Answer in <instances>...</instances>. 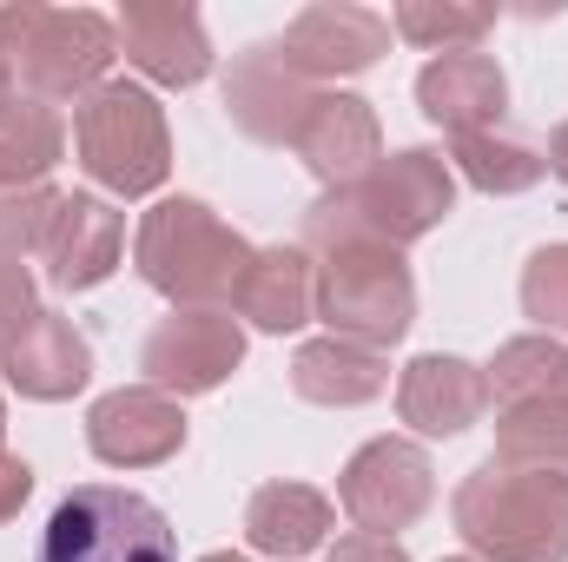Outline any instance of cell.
<instances>
[{"mask_svg": "<svg viewBox=\"0 0 568 562\" xmlns=\"http://www.w3.org/2000/svg\"><path fill=\"white\" fill-rule=\"evenodd\" d=\"M272 47L304 87L311 80H351V73H364V67H377L390 53V20L371 13V7H351V0H317Z\"/></svg>", "mask_w": 568, "mask_h": 562, "instance_id": "obj_10", "label": "cell"}, {"mask_svg": "<svg viewBox=\"0 0 568 562\" xmlns=\"http://www.w3.org/2000/svg\"><path fill=\"white\" fill-rule=\"evenodd\" d=\"M73 152H80L87 179L106 185L113 199H145L172 172L165 107L133 80H106L73 107Z\"/></svg>", "mask_w": 568, "mask_h": 562, "instance_id": "obj_5", "label": "cell"}, {"mask_svg": "<svg viewBox=\"0 0 568 562\" xmlns=\"http://www.w3.org/2000/svg\"><path fill=\"white\" fill-rule=\"evenodd\" d=\"M291 391L324 411H357L390 391V364H384V351H364L344 338H311L291 358Z\"/></svg>", "mask_w": 568, "mask_h": 562, "instance_id": "obj_20", "label": "cell"}, {"mask_svg": "<svg viewBox=\"0 0 568 562\" xmlns=\"http://www.w3.org/2000/svg\"><path fill=\"white\" fill-rule=\"evenodd\" d=\"M456 536L483 562H568V483L476 463L456 483Z\"/></svg>", "mask_w": 568, "mask_h": 562, "instance_id": "obj_3", "label": "cell"}, {"mask_svg": "<svg viewBox=\"0 0 568 562\" xmlns=\"http://www.w3.org/2000/svg\"><path fill=\"white\" fill-rule=\"evenodd\" d=\"M0 436H7V404H0Z\"/></svg>", "mask_w": 568, "mask_h": 562, "instance_id": "obj_35", "label": "cell"}, {"mask_svg": "<svg viewBox=\"0 0 568 562\" xmlns=\"http://www.w3.org/2000/svg\"><path fill=\"white\" fill-rule=\"evenodd\" d=\"M489 411V371L456 358V351H424L397 378V418L417 436H463Z\"/></svg>", "mask_w": 568, "mask_h": 562, "instance_id": "obj_16", "label": "cell"}, {"mask_svg": "<svg viewBox=\"0 0 568 562\" xmlns=\"http://www.w3.org/2000/svg\"><path fill=\"white\" fill-rule=\"evenodd\" d=\"M0 60L13 67L27 100H47V107L73 100L80 107L93 87H106V67L120 60V33L93 7L13 0V7H0Z\"/></svg>", "mask_w": 568, "mask_h": 562, "instance_id": "obj_4", "label": "cell"}, {"mask_svg": "<svg viewBox=\"0 0 568 562\" xmlns=\"http://www.w3.org/2000/svg\"><path fill=\"white\" fill-rule=\"evenodd\" d=\"M232 304H239L245 324L284 338V331H297V324L317 318V272H311V259L297 245H265V252H252Z\"/></svg>", "mask_w": 568, "mask_h": 562, "instance_id": "obj_19", "label": "cell"}, {"mask_svg": "<svg viewBox=\"0 0 568 562\" xmlns=\"http://www.w3.org/2000/svg\"><path fill=\"white\" fill-rule=\"evenodd\" d=\"M542 165H549V172L568 185V120L556 127V140H549V152H542Z\"/></svg>", "mask_w": 568, "mask_h": 562, "instance_id": "obj_32", "label": "cell"}, {"mask_svg": "<svg viewBox=\"0 0 568 562\" xmlns=\"http://www.w3.org/2000/svg\"><path fill=\"white\" fill-rule=\"evenodd\" d=\"M126 60L140 67L145 80L159 87H199L212 73V40H205V20L179 0H126L120 20H113Z\"/></svg>", "mask_w": 568, "mask_h": 562, "instance_id": "obj_13", "label": "cell"}, {"mask_svg": "<svg viewBox=\"0 0 568 562\" xmlns=\"http://www.w3.org/2000/svg\"><path fill=\"white\" fill-rule=\"evenodd\" d=\"M311 100H317V93L284 67L272 40L245 47V53L225 67V113H232V127H239L245 140H258V145H291L297 140Z\"/></svg>", "mask_w": 568, "mask_h": 562, "instance_id": "obj_14", "label": "cell"}, {"mask_svg": "<svg viewBox=\"0 0 568 562\" xmlns=\"http://www.w3.org/2000/svg\"><path fill=\"white\" fill-rule=\"evenodd\" d=\"M33 311H40V304H33V272H27V259L0 239V344H7Z\"/></svg>", "mask_w": 568, "mask_h": 562, "instance_id": "obj_29", "label": "cell"}, {"mask_svg": "<svg viewBox=\"0 0 568 562\" xmlns=\"http://www.w3.org/2000/svg\"><path fill=\"white\" fill-rule=\"evenodd\" d=\"M503 470H536L568 483V411L556 404H503L496 411V456Z\"/></svg>", "mask_w": 568, "mask_h": 562, "instance_id": "obj_24", "label": "cell"}, {"mask_svg": "<svg viewBox=\"0 0 568 562\" xmlns=\"http://www.w3.org/2000/svg\"><path fill=\"white\" fill-rule=\"evenodd\" d=\"M523 311L556 338L568 331V245H542L529 265H523Z\"/></svg>", "mask_w": 568, "mask_h": 562, "instance_id": "obj_27", "label": "cell"}, {"mask_svg": "<svg viewBox=\"0 0 568 562\" xmlns=\"http://www.w3.org/2000/svg\"><path fill=\"white\" fill-rule=\"evenodd\" d=\"M324 562H410V550H404L397 536H364V530H351V536L331 543Z\"/></svg>", "mask_w": 568, "mask_h": 562, "instance_id": "obj_30", "label": "cell"}, {"mask_svg": "<svg viewBox=\"0 0 568 562\" xmlns=\"http://www.w3.org/2000/svg\"><path fill=\"white\" fill-rule=\"evenodd\" d=\"M291 152L311 165V179H317L324 192L357 185V179L384 159L377 107L357 100V93H317L311 113H304V127H297V140H291Z\"/></svg>", "mask_w": 568, "mask_h": 562, "instance_id": "obj_12", "label": "cell"}, {"mask_svg": "<svg viewBox=\"0 0 568 562\" xmlns=\"http://www.w3.org/2000/svg\"><path fill=\"white\" fill-rule=\"evenodd\" d=\"M133 265L140 279L172 298V311H219L232 304V291L252 265V245L205 205V199H159L140 219L133 239Z\"/></svg>", "mask_w": 568, "mask_h": 562, "instance_id": "obj_2", "label": "cell"}, {"mask_svg": "<svg viewBox=\"0 0 568 562\" xmlns=\"http://www.w3.org/2000/svg\"><path fill=\"white\" fill-rule=\"evenodd\" d=\"M87 450L113 470H152L185 450V411L179 398L152 384H120L87 411Z\"/></svg>", "mask_w": 568, "mask_h": 562, "instance_id": "obj_11", "label": "cell"}, {"mask_svg": "<svg viewBox=\"0 0 568 562\" xmlns=\"http://www.w3.org/2000/svg\"><path fill=\"white\" fill-rule=\"evenodd\" d=\"M317 318L331 324V338L364 344V351H390L410 338L417 324V279L404 265V252L390 245H337L317 265Z\"/></svg>", "mask_w": 568, "mask_h": 562, "instance_id": "obj_6", "label": "cell"}, {"mask_svg": "<svg viewBox=\"0 0 568 562\" xmlns=\"http://www.w3.org/2000/svg\"><path fill=\"white\" fill-rule=\"evenodd\" d=\"M33 562H179V536L159 503L120 483H80L40 530Z\"/></svg>", "mask_w": 568, "mask_h": 562, "instance_id": "obj_7", "label": "cell"}, {"mask_svg": "<svg viewBox=\"0 0 568 562\" xmlns=\"http://www.w3.org/2000/svg\"><path fill=\"white\" fill-rule=\"evenodd\" d=\"M60 199H67V192H53V185H33V192L0 199V239H7L20 259H40V245H47V232H53Z\"/></svg>", "mask_w": 568, "mask_h": 562, "instance_id": "obj_28", "label": "cell"}, {"mask_svg": "<svg viewBox=\"0 0 568 562\" xmlns=\"http://www.w3.org/2000/svg\"><path fill=\"white\" fill-rule=\"evenodd\" d=\"M27 496H33V470H27L20 456H7V450H0V523H13Z\"/></svg>", "mask_w": 568, "mask_h": 562, "instance_id": "obj_31", "label": "cell"}, {"mask_svg": "<svg viewBox=\"0 0 568 562\" xmlns=\"http://www.w3.org/2000/svg\"><path fill=\"white\" fill-rule=\"evenodd\" d=\"M489 398L496 404H556L568 411V344L549 331L509 338L489 364Z\"/></svg>", "mask_w": 568, "mask_h": 562, "instance_id": "obj_22", "label": "cell"}, {"mask_svg": "<svg viewBox=\"0 0 568 562\" xmlns=\"http://www.w3.org/2000/svg\"><path fill=\"white\" fill-rule=\"evenodd\" d=\"M60 152H67L60 113H53L47 100H20V107L7 113V127H0V199L47 185V172L60 165Z\"/></svg>", "mask_w": 568, "mask_h": 562, "instance_id": "obj_23", "label": "cell"}, {"mask_svg": "<svg viewBox=\"0 0 568 562\" xmlns=\"http://www.w3.org/2000/svg\"><path fill=\"white\" fill-rule=\"evenodd\" d=\"M20 107V80H13V67L0 60V127H7V113Z\"/></svg>", "mask_w": 568, "mask_h": 562, "instance_id": "obj_33", "label": "cell"}, {"mask_svg": "<svg viewBox=\"0 0 568 562\" xmlns=\"http://www.w3.org/2000/svg\"><path fill=\"white\" fill-rule=\"evenodd\" d=\"M429 496H436V470H429L424 443H410V436H371L337 476V503L364 536L410 530L429 510Z\"/></svg>", "mask_w": 568, "mask_h": 562, "instance_id": "obj_8", "label": "cell"}, {"mask_svg": "<svg viewBox=\"0 0 568 562\" xmlns=\"http://www.w3.org/2000/svg\"><path fill=\"white\" fill-rule=\"evenodd\" d=\"M456 205V172L443 165V152L404 145L390 159H377L357 185L324 192L304 212V245L311 252H337V245H417L429 239Z\"/></svg>", "mask_w": 568, "mask_h": 562, "instance_id": "obj_1", "label": "cell"}, {"mask_svg": "<svg viewBox=\"0 0 568 562\" xmlns=\"http://www.w3.org/2000/svg\"><path fill=\"white\" fill-rule=\"evenodd\" d=\"M449 165L476 185V192H489V199H509V192H529L549 165H542V152H529V145L516 140H496V133H469V140L449 145Z\"/></svg>", "mask_w": 568, "mask_h": 562, "instance_id": "obj_25", "label": "cell"}, {"mask_svg": "<svg viewBox=\"0 0 568 562\" xmlns=\"http://www.w3.org/2000/svg\"><path fill=\"white\" fill-rule=\"evenodd\" d=\"M120 252H126V219L93 192H67L40 245V265L60 291H93L120 272Z\"/></svg>", "mask_w": 568, "mask_h": 562, "instance_id": "obj_17", "label": "cell"}, {"mask_svg": "<svg viewBox=\"0 0 568 562\" xmlns=\"http://www.w3.org/2000/svg\"><path fill=\"white\" fill-rule=\"evenodd\" d=\"M0 378H7L20 398H33V404H67V398L87 391L93 351H87V338H80L60 311H33V318L0 344Z\"/></svg>", "mask_w": 568, "mask_h": 562, "instance_id": "obj_15", "label": "cell"}, {"mask_svg": "<svg viewBox=\"0 0 568 562\" xmlns=\"http://www.w3.org/2000/svg\"><path fill=\"white\" fill-rule=\"evenodd\" d=\"M245 364V331L232 311H172L152 324L140 371L165 398H205Z\"/></svg>", "mask_w": 568, "mask_h": 562, "instance_id": "obj_9", "label": "cell"}, {"mask_svg": "<svg viewBox=\"0 0 568 562\" xmlns=\"http://www.w3.org/2000/svg\"><path fill=\"white\" fill-rule=\"evenodd\" d=\"M417 107L429 127H443L449 140L489 133L509 107V80L489 53H436L417 73Z\"/></svg>", "mask_w": 568, "mask_h": 562, "instance_id": "obj_18", "label": "cell"}, {"mask_svg": "<svg viewBox=\"0 0 568 562\" xmlns=\"http://www.w3.org/2000/svg\"><path fill=\"white\" fill-rule=\"evenodd\" d=\"M410 47L424 53H476V40L496 27L489 7H443V0H404L397 20H390Z\"/></svg>", "mask_w": 568, "mask_h": 562, "instance_id": "obj_26", "label": "cell"}, {"mask_svg": "<svg viewBox=\"0 0 568 562\" xmlns=\"http://www.w3.org/2000/svg\"><path fill=\"white\" fill-rule=\"evenodd\" d=\"M199 562H245L239 550H212V556H199Z\"/></svg>", "mask_w": 568, "mask_h": 562, "instance_id": "obj_34", "label": "cell"}, {"mask_svg": "<svg viewBox=\"0 0 568 562\" xmlns=\"http://www.w3.org/2000/svg\"><path fill=\"white\" fill-rule=\"evenodd\" d=\"M331 516H337V510H331L324 490H311V483H265V490H252V503H245V543H252L258 556L297 562V556H311V550H324Z\"/></svg>", "mask_w": 568, "mask_h": 562, "instance_id": "obj_21", "label": "cell"}, {"mask_svg": "<svg viewBox=\"0 0 568 562\" xmlns=\"http://www.w3.org/2000/svg\"><path fill=\"white\" fill-rule=\"evenodd\" d=\"M443 562H476V556H443Z\"/></svg>", "mask_w": 568, "mask_h": 562, "instance_id": "obj_36", "label": "cell"}]
</instances>
